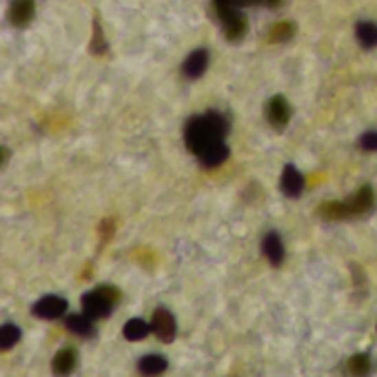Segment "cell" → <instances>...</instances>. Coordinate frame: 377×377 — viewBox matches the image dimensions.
I'll use <instances>...</instances> for the list:
<instances>
[{
	"label": "cell",
	"instance_id": "obj_9",
	"mask_svg": "<svg viewBox=\"0 0 377 377\" xmlns=\"http://www.w3.org/2000/svg\"><path fill=\"white\" fill-rule=\"evenodd\" d=\"M166 369H169V360L164 355L149 353V355H142L140 360H138V373H140L142 377H158V375H162Z\"/></svg>",
	"mask_w": 377,
	"mask_h": 377
},
{
	"label": "cell",
	"instance_id": "obj_6",
	"mask_svg": "<svg viewBox=\"0 0 377 377\" xmlns=\"http://www.w3.org/2000/svg\"><path fill=\"white\" fill-rule=\"evenodd\" d=\"M344 204V217H355V215H364L371 213L375 206V193L371 186H362L355 195H351L349 200L342 202Z\"/></svg>",
	"mask_w": 377,
	"mask_h": 377
},
{
	"label": "cell",
	"instance_id": "obj_4",
	"mask_svg": "<svg viewBox=\"0 0 377 377\" xmlns=\"http://www.w3.org/2000/svg\"><path fill=\"white\" fill-rule=\"evenodd\" d=\"M151 331L162 344H171L175 340V320L171 311H166L164 306H158L151 315Z\"/></svg>",
	"mask_w": 377,
	"mask_h": 377
},
{
	"label": "cell",
	"instance_id": "obj_3",
	"mask_svg": "<svg viewBox=\"0 0 377 377\" xmlns=\"http://www.w3.org/2000/svg\"><path fill=\"white\" fill-rule=\"evenodd\" d=\"M217 5V14L222 18L224 32L229 36V41H240L246 34V21L244 16L237 12L233 3H215Z\"/></svg>",
	"mask_w": 377,
	"mask_h": 377
},
{
	"label": "cell",
	"instance_id": "obj_21",
	"mask_svg": "<svg viewBox=\"0 0 377 377\" xmlns=\"http://www.w3.org/2000/svg\"><path fill=\"white\" fill-rule=\"evenodd\" d=\"M360 149L364 151H377V131H366L362 138H360Z\"/></svg>",
	"mask_w": 377,
	"mask_h": 377
},
{
	"label": "cell",
	"instance_id": "obj_14",
	"mask_svg": "<svg viewBox=\"0 0 377 377\" xmlns=\"http://www.w3.org/2000/svg\"><path fill=\"white\" fill-rule=\"evenodd\" d=\"M34 16V0H12L9 7V23L16 27H25Z\"/></svg>",
	"mask_w": 377,
	"mask_h": 377
},
{
	"label": "cell",
	"instance_id": "obj_1",
	"mask_svg": "<svg viewBox=\"0 0 377 377\" xmlns=\"http://www.w3.org/2000/svg\"><path fill=\"white\" fill-rule=\"evenodd\" d=\"M224 133H226L224 118L220 114H206V116L191 118V120L186 122L184 140H186V147L191 149L195 155H200L204 149L220 142Z\"/></svg>",
	"mask_w": 377,
	"mask_h": 377
},
{
	"label": "cell",
	"instance_id": "obj_19",
	"mask_svg": "<svg viewBox=\"0 0 377 377\" xmlns=\"http://www.w3.org/2000/svg\"><path fill=\"white\" fill-rule=\"evenodd\" d=\"M21 337H23L21 326H16L12 322L3 324V326H0V349H3V351L14 349V346L21 342Z\"/></svg>",
	"mask_w": 377,
	"mask_h": 377
},
{
	"label": "cell",
	"instance_id": "obj_13",
	"mask_svg": "<svg viewBox=\"0 0 377 377\" xmlns=\"http://www.w3.org/2000/svg\"><path fill=\"white\" fill-rule=\"evenodd\" d=\"M304 188V175L293 164H286L282 171V191L289 197H297Z\"/></svg>",
	"mask_w": 377,
	"mask_h": 377
},
{
	"label": "cell",
	"instance_id": "obj_17",
	"mask_svg": "<svg viewBox=\"0 0 377 377\" xmlns=\"http://www.w3.org/2000/svg\"><path fill=\"white\" fill-rule=\"evenodd\" d=\"M355 38L362 49H375L377 47V25L371 21H362L355 27Z\"/></svg>",
	"mask_w": 377,
	"mask_h": 377
},
{
	"label": "cell",
	"instance_id": "obj_2",
	"mask_svg": "<svg viewBox=\"0 0 377 377\" xmlns=\"http://www.w3.org/2000/svg\"><path fill=\"white\" fill-rule=\"evenodd\" d=\"M83 313H87L91 320H105L111 315L114 306L120 302V291L111 284L96 286L94 291H87L83 295Z\"/></svg>",
	"mask_w": 377,
	"mask_h": 377
},
{
	"label": "cell",
	"instance_id": "obj_10",
	"mask_svg": "<svg viewBox=\"0 0 377 377\" xmlns=\"http://www.w3.org/2000/svg\"><path fill=\"white\" fill-rule=\"evenodd\" d=\"M65 326L69 333H74L78 337H94L96 335V326L94 320L87 313H74L65 317Z\"/></svg>",
	"mask_w": 377,
	"mask_h": 377
},
{
	"label": "cell",
	"instance_id": "obj_16",
	"mask_svg": "<svg viewBox=\"0 0 377 377\" xmlns=\"http://www.w3.org/2000/svg\"><path fill=\"white\" fill-rule=\"evenodd\" d=\"M149 333H151V324H147L140 317H131V320L122 326V335L127 342H142Z\"/></svg>",
	"mask_w": 377,
	"mask_h": 377
},
{
	"label": "cell",
	"instance_id": "obj_18",
	"mask_svg": "<svg viewBox=\"0 0 377 377\" xmlns=\"http://www.w3.org/2000/svg\"><path fill=\"white\" fill-rule=\"evenodd\" d=\"M226 155H229V151H226V144L220 140V142L211 144L209 149H204V151L197 155V160L202 162V166H217V164H222L226 160Z\"/></svg>",
	"mask_w": 377,
	"mask_h": 377
},
{
	"label": "cell",
	"instance_id": "obj_20",
	"mask_svg": "<svg viewBox=\"0 0 377 377\" xmlns=\"http://www.w3.org/2000/svg\"><path fill=\"white\" fill-rule=\"evenodd\" d=\"M293 25L291 23H277L273 29H271V34L269 38L273 43H282V41H289V38H293Z\"/></svg>",
	"mask_w": 377,
	"mask_h": 377
},
{
	"label": "cell",
	"instance_id": "obj_8",
	"mask_svg": "<svg viewBox=\"0 0 377 377\" xmlns=\"http://www.w3.org/2000/svg\"><path fill=\"white\" fill-rule=\"evenodd\" d=\"M266 118H269V122L275 127V129H284L291 120V107L289 103L284 100L282 96H275L266 105Z\"/></svg>",
	"mask_w": 377,
	"mask_h": 377
},
{
	"label": "cell",
	"instance_id": "obj_7",
	"mask_svg": "<svg viewBox=\"0 0 377 377\" xmlns=\"http://www.w3.org/2000/svg\"><path fill=\"white\" fill-rule=\"evenodd\" d=\"M78 366V351L72 344H65L52 360V373L54 377H69Z\"/></svg>",
	"mask_w": 377,
	"mask_h": 377
},
{
	"label": "cell",
	"instance_id": "obj_12",
	"mask_svg": "<svg viewBox=\"0 0 377 377\" xmlns=\"http://www.w3.org/2000/svg\"><path fill=\"white\" fill-rule=\"evenodd\" d=\"M262 253L266 255V260H269L273 266H280L284 262V244H282L280 235H277L275 231L264 235V240H262Z\"/></svg>",
	"mask_w": 377,
	"mask_h": 377
},
{
	"label": "cell",
	"instance_id": "obj_23",
	"mask_svg": "<svg viewBox=\"0 0 377 377\" xmlns=\"http://www.w3.org/2000/svg\"><path fill=\"white\" fill-rule=\"evenodd\" d=\"M215 3H233V5H237V0H215Z\"/></svg>",
	"mask_w": 377,
	"mask_h": 377
},
{
	"label": "cell",
	"instance_id": "obj_11",
	"mask_svg": "<svg viewBox=\"0 0 377 377\" xmlns=\"http://www.w3.org/2000/svg\"><path fill=\"white\" fill-rule=\"evenodd\" d=\"M371 371H373V362L366 353H355L344 362L346 377H369Z\"/></svg>",
	"mask_w": 377,
	"mask_h": 377
},
{
	"label": "cell",
	"instance_id": "obj_5",
	"mask_svg": "<svg viewBox=\"0 0 377 377\" xmlns=\"http://www.w3.org/2000/svg\"><path fill=\"white\" fill-rule=\"evenodd\" d=\"M67 300L61 295H45L41 297L34 306H32V313L38 320H58L67 313Z\"/></svg>",
	"mask_w": 377,
	"mask_h": 377
},
{
	"label": "cell",
	"instance_id": "obj_15",
	"mask_svg": "<svg viewBox=\"0 0 377 377\" xmlns=\"http://www.w3.org/2000/svg\"><path fill=\"white\" fill-rule=\"evenodd\" d=\"M206 65H209V54L204 52V49H195L186 56V61L182 65V72L186 78H197L204 74Z\"/></svg>",
	"mask_w": 377,
	"mask_h": 377
},
{
	"label": "cell",
	"instance_id": "obj_22",
	"mask_svg": "<svg viewBox=\"0 0 377 377\" xmlns=\"http://www.w3.org/2000/svg\"><path fill=\"white\" fill-rule=\"evenodd\" d=\"M266 5H271V7H275V5H280V0H264Z\"/></svg>",
	"mask_w": 377,
	"mask_h": 377
}]
</instances>
